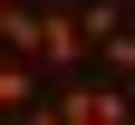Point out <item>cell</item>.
<instances>
[{"instance_id":"1","label":"cell","mask_w":135,"mask_h":125,"mask_svg":"<svg viewBox=\"0 0 135 125\" xmlns=\"http://www.w3.org/2000/svg\"><path fill=\"white\" fill-rule=\"evenodd\" d=\"M97 58V39H87V19H77V10H58V0H48V10H39V67H48V77H77V67H87Z\"/></svg>"},{"instance_id":"2","label":"cell","mask_w":135,"mask_h":125,"mask_svg":"<svg viewBox=\"0 0 135 125\" xmlns=\"http://www.w3.org/2000/svg\"><path fill=\"white\" fill-rule=\"evenodd\" d=\"M126 116H135V96L116 77H68L58 87V125H126Z\"/></svg>"},{"instance_id":"3","label":"cell","mask_w":135,"mask_h":125,"mask_svg":"<svg viewBox=\"0 0 135 125\" xmlns=\"http://www.w3.org/2000/svg\"><path fill=\"white\" fill-rule=\"evenodd\" d=\"M97 58H106V77H116V87H135V29H116Z\"/></svg>"},{"instance_id":"4","label":"cell","mask_w":135,"mask_h":125,"mask_svg":"<svg viewBox=\"0 0 135 125\" xmlns=\"http://www.w3.org/2000/svg\"><path fill=\"white\" fill-rule=\"evenodd\" d=\"M77 19H87V39H97V48H106V39H116V29H126V10H116V0H87V10H77Z\"/></svg>"},{"instance_id":"5","label":"cell","mask_w":135,"mask_h":125,"mask_svg":"<svg viewBox=\"0 0 135 125\" xmlns=\"http://www.w3.org/2000/svg\"><path fill=\"white\" fill-rule=\"evenodd\" d=\"M20 125H58V106H29V116H20Z\"/></svg>"},{"instance_id":"6","label":"cell","mask_w":135,"mask_h":125,"mask_svg":"<svg viewBox=\"0 0 135 125\" xmlns=\"http://www.w3.org/2000/svg\"><path fill=\"white\" fill-rule=\"evenodd\" d=\"M0 58H10V48H0Z\"/></svg>"}]
</instances>
